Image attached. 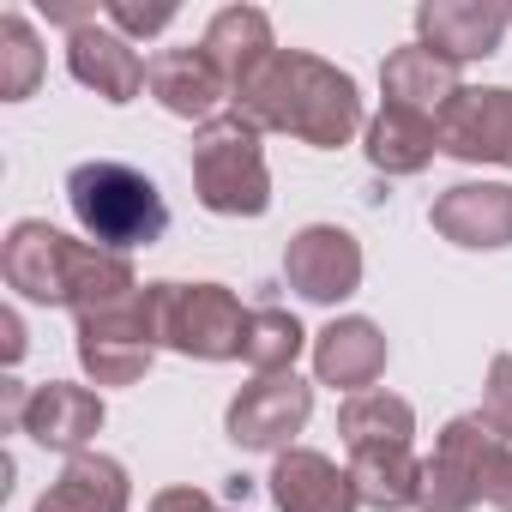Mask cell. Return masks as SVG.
I'll return each mask as SVG.
<instances>
[{
    "mask_svg": "<svg viewBox=\"0 0 512 512\" xmlns=\"http://www.w3.org/2000/svg\"><path fill=\"white\" fill-rule=\"evenodd\" d=\"M235 115H247L253 127L290 133L314 151H338L362 133V97L356 79L338 73L332 61L308 55V49H278L260 73L235 91Z\"/></svg>",
    "mask_w": 512,
    "mask_h": 512,
    "instance_id": "cell-1",
    "label": "cell"
},
{
    "mask_svg": "<svg viewBox=\"0 0 512 512\" xmlns=\"http://www.w3.org/2000/svg\"><path fill=\"white\" fill-rule=\"evenodd\" d=\"M67 205L85 229V241L109 247V253H133V247H151L163 241L169 229V205L157 193L151 175H139L133 163H115V157H91L67 175Z\"/></svg>",
    "mask_w": 512,
    "mask_h": 512,
    "instance_id": "cell-2",
    "label": "cell"
},
{
    "mask_svg": "<svg viewBox=\"0 0 512 512\" xmlns=\"http://www.w3.org/2000/svg\"><path fill=\"white\" fill-rule=\"evenodd\" d=\"M482 500L512 512V446L494 440L476 416H458L440 428L434 458H422L416 512H470Z\"/></svg>",
    "mask_w": 512,
    "mask_h": 512,
    "instance_id": "cell-3",
    "label": "cell"
},
{
    "mask_svg": "<svg viewBox=\"0 0 512 512\" xmlns=\"http://www.w3.org/2000/svg\"><path fill=\"white\" fill-rule=\"evenodd\" d=\"M193 193L217 217H266L272 169H266L260 127H253L247 115L229 109V115L193 127Z\"/></svg>",
    "mask_w": 512,
    "mask_h": 512,
    "instance_id": "cell-4",
    "label": "cell"
},
{
    "mask_svg": "<svg viewBox=\"0 0 512 512\" xmlns=\"http://www.w3.org/2000/svg\"><path fill=\"white\" fill-rule=\"evenodd\" d=\"M157 344L199 362H241L247 308L223 284H157Z\"/></svg>",
    "mask_w": 512,
    "mask_h": 512,
    "instance_id": "cell-5",
    "label": "cell"
},
{
    "mask_svg": "<svg viewBox=\"0 0 512 512\" xmlns=\"http://www.w3.org/2000/svg\"><path fill=\"white\" fill-rule=\"evenodd\" d=\"M157 284H139L127 302L79 314V368L97 386H133L145 380L157 356Z\"/></svg>",
    "mask_w": 512,
    "mask_h": 512,
    "instance_id": "cell-6",
    "label": "cell"
},
{
    "mask_svg": "<svg viewBox=\"0 0 512 512\" xmlns=\"http://www.w3.org/2000/svg\"><path fill=\"white\" fill-rule=\"evenodd\" d=\"M314 416V386L296 374H253L235 398H229V440L247 452H290V440L308 428Z\"/></svg>",
    "mask_w": 512,
    "mask_h": 512,
    "instance_id": "cell-7",
    "label": "cell"
},
{
    "mask_svg": "<svg viewBox=\"0 0 512 512\" xmlns=\"http://www.w3.org/2000/svg\"><path fill=\"white\" fill-rule=\"evenodd\" d=\"M73 260H79V241L43 217H19L0 241V278L7 290H19L25 302H49L67 308V284H73Z\"/></svg>",
    "mask_w": 512,
    "mask_h": 512,
    "instance_id": "cell-8",
    "label": "cell"
},
{
    "mask_svg": "<svg viewBox=\"0 0 512 512\" xmlns=\"http://www.w3.org/2000/svg\"><path fill=\"white\" fill-rule=\"evenodd\" d=\"M440 151L458 163H500L512 169V91L506 85H464L440 109Z\"/></svg>",
    "mask_w": 512,
    "mask_h": 512,
    "instance_id": "cell-9",
    "label": "cell"
},
{
    "mask_svg": "<svg viewBox=\"0 0 512 512\" xmlns=\"http://www.w3.org/2000/svg\"><path fill=\"white\" fill-rule=\"evenodd\" d=\"M284 278L308 302H344L362 290V241L338 223H308L284 247Z\"/></svg>",
    "mask_w": 512,
    "mask_h": 512,
    "instance_id": "cell-10",
    "label": "cell"
},
{
    "mask_svg": "<svg viewBox=\"0 0 512 512\" xmlns=\"http://www.w3.org/2000/svg\"><path fill=\"white\" fill-rule=\"evenodd\" d=\"M512 31L500 0H422L416 7V43L458 61H488L500 49V37Z\"/></svg>",
    "mask_w": 512,
    "mask_h": 512,
    "instance_id": "cell-11",
    "label": "cell"
},
{
    "mask_svg": "<svg viewBox=\"0 0 512 512\" xmlns=\"http://www.w3.org/2000/svg\"><path fill=\"white\" fill-rule=\"evenodd\" d=\"M428 223L452 247H512V187L506 181H458L428 205Z\"/></svg>",
    "mask_w": 512,
    "mask_h": 512,
    "instance_id": "cell-12",
    "label": "cell"
},
{
    "mask_svg": "<svg viewBox=\"0 0 512 512\" xmlns=\"http://www.w3.org/2000/svg\"><path fill=\"white\" fill-rule=\"evenodd\" d=\"M67 73H73L85 91H97L103 103H133V97L145 91V79H151V61H145L121 31L85 25V31L67 37Z\"/></svg>",
    "mask_w": 512,
    "mask_h": 512,
    "instance_id": "cell-13",
    "label": "cell"
},
{
    "mask_svg": "<svg viewBox=\"0 0 512 512\" xmlns=\"http://www.w3.org/2000/svg\"><path fill=\"white\" fill-rule=\"evenodd\" d=\"M97 428H103V398H97L91 386H73V380L31 386L25 434H31L43 452H67V458H79V452L91 446Z\"/></svg>",
    "mask_w": 512,
    "mask_h": 512,
    "instance_id": "cell-14",
    "label": "cell"
},
{
    "mask_svg": "<svg viewBox=\"0 0 512 512\" xmlns=\"http://www.w3.org/2000/svg\"><path fill=\"white\" fill-rule=\"evenodd\" d=\"M266 482H272L278 512H362V494H356L350 470H338L326 452H308V446L278 452Z\"/></svg>",
    "mask_w": 512,
    "mask_h": 512,
    "instance_id": "cell-15",
    "label": "cell"
},
{
    "mask_svg": "<svg viewBox=\"0 0 512 512\" xmlns=\"http://www.w3.org/2000/svg\"><path fill=\"white\" fill-rule=\"evenodd\" d=\"M386 374V338L374 320L350 314V320H332L320 338H314V380L320 386H338V392H374V380Z\"/></svg>",
    "mask_w": 512,
    "mask_h": 512,
    "instance_id": "cell-16",
    "label": "cell"
},
{
    "mask_svg": "<svg viewBox=\"0 0 512 512\" xmlns=\"http://www.w3.org/2000/svg\"><path fill=\"white\" fill-rule=\"evenodd\" d=\"M145 91L169 109V115H181V121H217V103H223V73L211 67V55L205 49H163V55H151V79H145Z\"/></svg>",
    "mask_w": 512,
    "mask_h": 512,
    "instance_id": "cell-17",
    "label": "cell"
},
{
    "mask_svg": "<svg viewBox=\"0 0 512 512\" xmlns=\"http://www.w3.org/2000/svg\"><path fill=\"white\" fill-rule=\"evenodd\" d=\"M199 49L211 55V67L223 73L229 91H241L253 73H260V67L278 55V43H272V19H266L260 7H223V13L205 25Z\"/></svg>",
    "mask_w": 512,
    "mask_h": 512,
    "instance_id": "cell-18",
    "label": "cell"
},
{
    "mask_svg": "<svg viewBox=\"0 0 512 512\" xmlns=\"http://www.w3.org/2000/svg\"><path fill=\"white\" fill-rule=\"evenodd\" d=\"M380 91H386V103L440 121V109H446L464 85H458V67H452L446 55H434V49H422V43H404V49L386 55V67H380Z\"/></svg>",
    "mask_w": 512,
    "mask_h": 512,
    "instance_id": "cell-19",
    "label": "cell"
},
{
    "mask_svg": "<svg viewBox=\"0 0 512 512\" xmlns=\"http://www.w3.org/2000/svg\"><path fill=\"white\" fill-rule=\"evenodd\" d=\"M127 500H133L127 470L109 452H79L49 482V494L37 500V512H127Z\"/></svg>",
    "mask_w": 512,
    "mask_h": 512,
    "instance_id": "cell-20",
    "label": "cell"
},
{
    "mask_svg": "<svg viewBox=\"0 0 512 512\" xmlns=\"http://www.w3.org/2000/svg\"><path fill=\"white\" fill-rule=\"evenodd\" d=\"M434 151H440L434 115H416V109L386 103V109L368 121V163H374L380 175H416V169L434 163Z\"/></svg>",
    "mask_w": 512,
    "mask_h": 512,
    "instance_id": "cell-21",
    "label": "cell"
},
{
    "mask_svg": "<svg viewBox=\"0 0 512 512\" xmlns=\"http://www.w3.org/2000/svg\"><path fill=\"white\" fill-rule=\"evenodd\" d=\"M350 482H356L362 506L404 512L422 494V458L410 452V440L404 446H362V452H350Z\"/></svg>",
    "mask_w": 512,
    "mask_h": 512,
    "instance_id": "cell-22",
    "label": "cell"
},
{
    "mask_svg": "<svg viewBox=\"0 0 512 512\" xmlns=\"http://www.w3.org/2000/svg\"><path fill=\"white\" fill-rule=\"evenodd\" d=\"M338 434H344L350 452H362V446H404L416 434V410L398 392H356L338 410Z\"/></svg>",
    "mask_w": 512,
    "mask_h": 512,
    "instance_id": "cell-23",
    "label": "cell"
},
{
    "mask_svg": "<svg viewBox=\"0 0 512 512\" xmlns=\"http://www.w3.org/2000/svg\"><path fill=\"white\" fill-rule=\"evenodd\" d=\"M308 350V332L290 308L278 302H260V308H247V350L241 362L253 374H296V356Z\"/></svg>",
    "mask_w": 512,
    "mask_h": 512,
    "instance_id": "cell-24",
    "label": "cell"
},
{
    "mask_svg": "<svg viewBox=\"0 0 512 512\" xmlns=\"http://www.w3.org/2000/svg\"><path fill=\"white\" fill-rule=\"evenodd\" d=\"M43 79V43L25 13H0V97L25 103Z\"/></svg>",
    "mask_w": 512,
    "mask_h": 512,
    "instance_id": "cell-25",
    "label": "cell"
},
{
    "mask_svg": "<svg viewBox=\"0 0 512 512\" xmlns=\"http://www.w3.org/2000/svg\"><path fill=\"white\" fill-rule=\"evenodd\" d=\"M476 422H482L494 440H512V356H494V362H488V386H482Z\"/></svg>",
    "mask_w": 512,
    "mask_h": 512,
    "instance_id": "cell-26",
    "label": "cell"
},
{
    "mask_svg": "<svg viewBox=\"0 0 512 512\" xmlns=\"http://www.w3.org/2000/svg\"><path fill=\"white\" fill-rule=\"evenodd\" d=\"M103 19H109V31H121L127 43H133V37H157V31L175 19V0H151V7H139V0H109Z\"/></svg>",
    "mask_w": 512,
    "mask_h": 512,
    "instance_id": "cell-27",
    "label": "cell"
},
{
    "mask_svg": "<svg viewBox=\"0 0 512 512\" xmlns=\"http://www.w3.org/2000/svg\"><path fill=\"white\" fill-rule=\"evenodd\" d=\"M145 512H217V500L205 488H163Z\"/></svg>",
    "mask_w": 512,
    "mask_h": 512,
    "instance_id": "cell-28",
    "label": "cell"
},
{
    "mask_svg": "<svg viewBox=\"0 0 512 512\" xmlns=\"http://www.w3.org/2000/svg\"><path fill=\"white\" fill-rule=\"evenodd\" d=\"M25 404H31V386L19 374L0 380V428H25Z\"/></svg>",
    "mask_w": 512,
    "mask_h": 512,
    "instance_id": "cell-29",
    "label": "cell"
},
{
    "mask_svg": "<svg viewBox=\"0 0 512 512\" xmlns=\"http://www.w3.org/2000/svg\"><path fill=\"white\" fill-rule=\"evenodd\" d=\"M0 332H7V368H13V362L25 356V320L7 308V314H0Z\"/></svg>",
    "mask_w": 512,
    "mask_h": 512,
    "instance_id": "cell-30",
    "label": "cell"
}]
</instances>
